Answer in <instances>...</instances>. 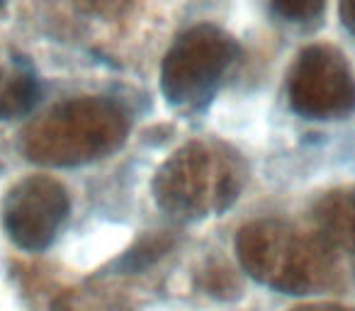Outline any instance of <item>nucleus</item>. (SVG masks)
Segmentation results:
<instances>
[{
	"instance_id": "nucleus-8",
	"label": "nucleus",
	"mask_w": 355,
	"mask_h": 311,
	"mask_svg": "<svg viewBox=\"0 0 355 311\" xmlns=\"http://www.w3.org/2000/svg\"><path fill=\"white\" fill-rule=\"evenodd\" d=\"M40 83L25 59L15 56L6 69H0V119H15L37 105Z\"/></svg>"
},
{
	"instance_id": "nucleus-9",
	"label": "nucleus",
	"mask_w": 355,
	"mask_h": 311,
	"mask_svg": "<svg viewBox=\"0 0 355 311\" xmlns=\"http://www.w3.org/2000/svg\"><path fill=\"white\" fill-rule=\"evenodd\" d=\"M171 246H173L171 236H166V233H153V236L141 238L134 248H129V251L114 263V267L127 272V275L141 272V270H146L148 265H153L158 258L166 256V253L171 251Z\"/></svg>"
},
{
	"instance_id": "nucleus-5",
	"label": "nucleus",
	"mask_w": 355,
	"mask_h": 311,
	"mask_svg": "<svg viewBox=\"0 0 355 311\" xmlns=\"http://www.w3.org/2000/svg\"><path fill=\"white\" fill-rule=\"evenodd\" d=\"M290 105L306 119H338L355 109V73L334 46H309L287 80Z\"/></svg>"
},
{
	"instance_id": "nucleus-12",
	"label": "nucleus",
	"mask_w": 355,
	"mask_h": 311,
	"mask_svg": "<svg viewBox=\"0 0 355 311\" xmlns=\"http://www.w3.org/2000/svg\"><path fill=\"white\" fill-rule=\"evenodd\" d=\"M78 3H85V6L95 8V10H107V8H119L124 0H78Z\"/></svg>"
},
{
	"instance_id": "nucleus-6",
	"label": "nucleus",
	"mask_w": 355,
	"mask_h": 311,
	"mask_svg": "<svg viewBox=\"0 0 355 311\" xmlns=\"http://www.w3.org/2000/svg\"><path fill=\"white\" fill-rule=\"evenodd\" d=\"M69 217V195L49 175H30L10 188L3 199L0 219L17 248L40 253L56 238Z\"/></svg>"
},
{
	"instance_id": "nucleus-11",
	"label": "nucleus",
	"mask_w": 355,
	"mask_h": 311,
	"mask_svg": "<svg viewBox=\"0 0 355 311\" xmlns=\"http://www.w3.org/2000/svg\"><path fill=\"white\" fill-rule=\"evenodd\" d=\"M340 20L355 35V0H340Z\"/></svg>"
},
{
	"instance_id": "nucleus-3",
	"label": "nucleus",
	"mask_w": 355,
	"mask_h": 311,
	"mask_svg": "<svg viewBox=\"0 0 355 311\" xmlns=\"http://www.w3.org/2000/svg\"><path fill=\"white\" fill-rule=\"evenodd\" d=\"M329 248L321 236H306L282 222L248 224L236 238L248 275L285 294H306L329 280Z\"/></svg>"
},
{
	"instance_id": "nucleus-10",
	"label": "nucleus",
	"mask_w": 355,
	"mask_h": 311,
	"mask_svg": "<svg viewBox=\"0 0 355 311\" xmlns=\"http://www.w3.org/2000/svg\"><path fill=\"white\" fill-rule=\"evenodd\" d=\"M272 10L290 22H309L321 15L326 0H270Z\"/></svg>"
},
{
	"instance_id": "nucleus-7",
	"label": "nucleus",
	"mask_w": 355,
	"mask_h": 311,
	"mask_svg": "<svg viewBox=\"0 0 355 311\" xmlns=\"http://www.w3.org/2000/svg\"><path fill=\"white\" fill-rule=\"evenodd\" d=\"M319 236L329 246L355 253V185L329 193L316 204Z\"/></svg>"
},
{
	"instance_id": "nucleus-1",
	"label": "nucleus",
	"mask_w": 355,
	"mask_h": 311,
	"mask_svg": "<svg viewBox=\"0 0 355 311\" xmlns=\"http://www.w3.org/2000/svg\"><path fill=\"white\" fill-rule=\"evenodd\" d=\"M127 129V114L119 105L80 98L59 105L32 124L22 139V151L44 166H78L122 146Z\"/></svg>"
},
{
	"instance_id": "nucleus-13",
	"label": "nucleus",
	"mask_w": 355,
	"mask_h": 311,
	"mask_svg": "<svg viewBox=\"0 0 355 311\" xmlns=\"http://www.w3.org/2000/svg\"><path fill=\"white\" fill-rule=\"evenodd\" d=\"M292 311H355V309H343V306L336 304H311V306H300V309Z\"/></svg>"
},
{
	"instance_id": "nucleus-2",
	"label": "nucleus",
	"mask_w": 355,
	"mask_h": 311,
	"mask_svg": "<svg viewBox=\"0 0 355 311\" xmlns=\"http://www.w3.org/2000/svg\"><path fill=\"white\" fill-rule=\"evenodd\" d=\"M241 183L239 153L222 143L193 141L156 173L153 195L173 217L200 219L232 207L239 199Z\"/></svg>"
},
{
	"instance_id": "nucleus-4",
	"label": "nucleus",
	"mask_w": 355,
	"mask_h": 311,
	"mask_svg": "<svg viewBox=\"0 0 355 311\" xmlns=\"http://www.w3.org/2000/svg\"><path fill=\"white\" fill-rule=\"evenodd\" d=\"M239 44L214 25H200L175 39L161 66V90L173 107H205L222 75L236 61Z\"/></svg>"
}]
</instances>
